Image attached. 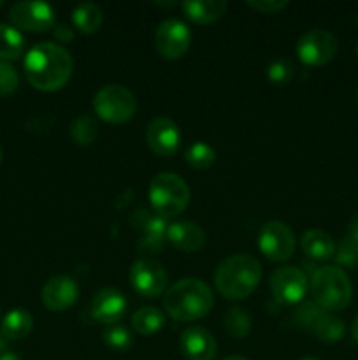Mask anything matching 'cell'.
Listing matches in <instances>:
<instances>
[{"label": "cell", "instance_id": "836d02e7", "mask_svg": "<svg viewBox=\"0 0 358 360\" xmlns=\"http://www.w3.org/2000/svg\"><path fill=\"white\" fill-rule=\"evenodd\" d=\"M246 6L251 7V9L258 11V13H265V14H274L283 11L284 7L288 6L286 0H248Z\"/></svg>", "mask_w": 358, "mask_h": 360}, {"label": "cell", "instance_id": "277c9868", "mask_svg": "<svg viewBox=\"0 0 358 360\" xmlns=\"http://www.w3.org/2000/svg\"><path fill=\"white\" fill-rule=\"evenodd\" d=\"M309 285H311L314 302L325 311H343L350 306L353 288H351L350 278L340 267H319L312 273Z\"/></svg>", "mask_w": 358, "mask_h": 360}, {"label": "cell", "instance_id": "e0dca14e", "mask_svg": "<svg viewBox=\"0 0 358 360\" xmlns=\"http://www.w3.org/2000/svg\"><path fill=\"white\" fill-rule=\"evenodd\" d=\"M90 311L97 322L114 326L125 316L126 299L116 288H102L91 299Z\"/></svg>", "mask_w": 358, "mask_h": 360}, {"label": "cell", "instance_id": "b9f144b4", "mask_svg": "<svg viewBox=\"0 0 358 360\" xmlns=\"http://www.w3.org/2000/svg\"><path fill=\"white\" fill-rule=\"evenodd\" d=\"M0 160H2V150H0Z\"/></svg>", "mask_w": 358, "mask_h": 360}, {"label": "cell", "instance_id": "44dd1931", "mask_svg": "<svg viewBox=\"0 0 358 360\" xmlns=\"http://www.w3.org/2000/svg\"><path fill=\"white\" fill-rule=\"evenodd\" d=\"M319 341H325V343H337L344 338V333H346V327H344V322L340 319H337L333 313L321 311L316 315V319L312 320V323L309 326V329Z\"/></svg>", "mask_w": 358, "mask_h": 360}, {"label": "cell", "instance_id": "ba28073f", "mask_svg": "<svg viewBox=\"0 0 358 360\" xmlns=\"http://www.w3.org/2000/svg\"><path fill=\"white\" fill-rule=\"evenodd\" d=\"M258 246L263 255L272 262H286L295 252V234L283 221H267L260 229Z\"/></svg>", "mask_w": 358, "mask_h": 360}, {"label": "cell", "instance_id": "9c48e42d", "mask_svg": "<svg viewBox=\"0 0 358 360\" xmlns=\"http://www.w3.org/2000/svg\"><path fill=\"white\" fill-rule=\"evenodd\" d=\"M337 39L323 28H314L298 39L297 55L305 65H325L337 55Z\"/></svg>", "mask_w": 358, "mask_h": 360}, {"label": "cell", "instance_id": "74e56055", "mask_svg": "<svg viewBox=\"0 0 358 360\" xmlns=\"http://www.w3.org/2000/svg\"><path fill=\"white\" fill-rule=\"evenodd\" d=\"M351 333H353L354 341L358 343V315H357V319L353 320V326H351Z\"/></svg>", "mask_w": 358, "mask_h": 360}, {"label": "cell", "instance_id": "8fae6325", "mask_svg": "<svg viewBox=\"0 0 358 360\" xmlns=\"http://www.w3.org/2000/svg\"><path fill=\"white\" fill-rule=\"evenodd\" d=\"M9 20L18 28L32 32H48L49 28L55 27L56 14L49 4L23 0L11 7Z\"/></svg>", "mask_w": 358, "mask_h": 360}, {"label": "cell", "instance_id": "30bf717a", "mask_svg": "<svg viewBox=\"0 0 358 360\" xmlns=\"http://www.w3.org/2000/svg\"><path fill=\"white\" fill-rule=\"evenodd\" d=\"M309 280L298 267H279L270 276L272 295L283 304H298L307 294Z\"/></svg>", "mask_w": 358, "mask_h": 360}, {"label": "cell", "instance_id": "9a60e30c", "mask_svg": "<svg viewBox=\"0 0 358 360\" xmlns=\"http://www.w3.org/2000/svg\"><path fill=\"white\" fill-rule=\"evenodd\" d=\"M179 350L186 360H214L218 352L216 340L204 327H188L179 338Z\"/></svg>", "mask_w": 358, "mask_h": 360}, {"label": "cell", "instance_id": "6da1fadb", "mask_svg": "<svg viewBox=\"0 0 358 360\" xmlns=\"http://www.w3.org/2000/svg\"><path fill=\"white\" fill-rule=\"evenodd\" d=\"M25 76L28 83L42 91L60 90L72 76L70 53L55 42H39L25 56Z\"/></svg>", "mask_w": 358, "mask_h": 360}, {"label": "cell", "instance_id": "7c38bea8", "mask_svg": "<svg viewBox=\"0 0 358 360\" xmlns=\"http://www.w3.org/2000/svg\"><path fill=\"white\" fill-rule=\"evenodd\" d=\"M130 283L142 297H158L167 287V271L158 260L139 259L130 269Z\"/></svg>", "mask_w": 358, "mask_h": 360}, {"label": "cell", "instance_id": "7a4b0ae2", "mask_svg": "<svg viewBox=\"0 0 358 360\" xmlns=\"http://www.w3.org/2000/svg\"><path fill=\"white\" fill-rule=\"evenodd\" d=\"M214 306V295L209 285L199 278H183L175 281L164 297V308L168 316L179 322L200 320Z\"/></svg>", "mask_w": 358, "mask_h": 360}, {"label": "cell", "instance_id": "d6986e66", "mask_svg": "<svg viewBox=\"0 0 358 360\" xmlns=\"http://www.w3.org/2000/svg\"><path fill=\"white\" fill-rule=\"evenodd\" d=\"M300 248L309 259L312 260H329L336 253V243L321 229H309L302 234Z\"/></svg>", "mask_w": 358, "mask_h": 360}, {"label": "cell", "instance_id": "484cf974", "mask_svg": "<svg viewBox=\"0 0 358 360\" xmlns=\"http://www.w3.org/2000/svg\"><path fill=\"white\" fill-rule=\"evenodd\" d=\"M225 329L234 338H246L251 333V316L242 308H230L225 313Z\"/></svg>", "mask_w": 358, "mask_h": 360}, {"label": "cell", "instance_id": "52a82bcc", "mask_svg": "<svg viewBox=\"0 0 358 360\" xmlns=\"http://www.w3.org/2000/svg\"><path fill=\"white\" fill-rule=\"evenodd\" d=\"M192 44V30L188 25L175 18L161 21L154 32V48L165 60H178Z\"/></svg>", "mask_w": 358, "mask_h": 360}, {"label": "cell", "instance_id": "1f68e13d", "mask_svg": "<svg viewBox=\"0 0 358 360\" xmlns=\"http://www.w3.org/2000/svg\"><path fill=\"white\" fill-rule=\"evenodd\" d=\"M18 84H20V76H18L16 69L0 60V97L14 94Z\"/></svg>", "mask_w": 358, "mask_h": 360}, {"label": "cell", "instance_id": "f35d334b", "mask_svg": "<svg viewBox=\"0 0 358 360\" xmlns=\"http://www.w3.org/2000/svg\"><path fill=\"white\" fill-rule=\"evenodd\" d=\"M6 352V338L0 334V354H4Z\"/></svg>", "mask_w": 358, "mask_h": 360}, {"label": "cell", "instance_id": "7bdbcfd3", "mask_svg": "<svg viewBox=\"0 0 358 360\" xmlns=\"http://www.w3.org/2000/svg\"><path fill=\"white\" fill-rule=\"evenodd\" d=\"M357 102H358V90H357Z\"/></svg>", "mask_w": 358, "mask_h": 360}, {"label": "cell", "instance_id": "d590c367", "mask_svg": "<svg viewBox=\"0 0 358 360\" xmlns=\"http://www.w3.org/2000/svg\"><path fill=\"white\" fill-rule=\"evenodd\" d=\"M347 238L358 243V214H354L347 224Z\"/></svg>", "mask_w": 358, "mask_h": 360}, {"label": "cell", "instance_id": "4fadbf2b", "mask_svg": "<svg viewBox=\"0 0 358 360\" xmlns=\"http://www.w3.org/2000/svg\"><path fill=\"white\" fill-rule=\"evenodd\" d=\"M146 141L151 151L160 157H172L181 146V130L171 118H154L146 129Z\"/></svg>", "mask_w": 358, "mask_h": 360}, {"label": "cell", "instance_id": "8d00e7d4", "mask_svg": "<svg viewBox=\"0 0 358 360\" xmlns=\"http://www.w3.org/2000/svg\"><path fill=\"white\" fill-rule=\"evenodd\" d=\"M0 360H21L20 355L13 354V352H4V354H0Z\"/></svg>", "mask_w": 358, "mask_h": 360}, {"label": "cell", "instance_id": "ab89813d", "mask_svg": "<svg viewBox=\"0 0 358 360\" xmlns=\"http://www.w3.org/2000/svg\"><path fill=\"white\" fill-rule=\"evenodd\" d=\"M223 360H249V359L241 357V355H232V357H227V359H223Z\"/></svg>", "mask_w": 358, "mask_h": 360}, {"label": "cell", "instance_id": "ee69618b", "mask_svg": "<svg viewBox=\"0 0 358 360\" xmlns=\"http://www.w3.org/2000/svg\"><path fill=\"white\" fill-rule=\"evenodd\" d=\"M357 55H358V44H357Z\"/></svg>", "mask_w": 358, "mask_h": 360}, {"label": "cell", "instance_id": "83f0119b", "mask_svg": "<svg viewBox=\"0 0 358 360\" xmlns=\"http://www.w3.org/2000/svg\"><path fill=\"white\" fill-rule=\"evenodd\" d=\"M216 160V151L206 143H195L188 148L186 151V162L192 165L193 169H199V171H206Z\"/></svg>", "mask_w": 358, "mask_h": 360}, {"label": "cell", "instance_id": "3957f363", "mask_svg": "<svg viewBox=\"0 0 358 360\" xmlns=\"http://www.w3.org/2000/svg\"><path fill=\"white\" fill-rule=\"evenodd\" d=\"M262 280V266L251 255H230L218 266L214 285L227 299H244L253 294Z\"/></svg>", "mask_w": 358, "mask_h": 360}, {"label": "cell", "instance_id": "f546056e", "mask_svg": "<svg viewBox=\"0 0 358 360\" xmlns=\"http://www.w3.org/2000/svg\"><path fill=\"white\" fill-rule=\"evenodd\" d=\"M336 257L337 264L344 267H350V269H357L358 267V243L353 241L346 236L339 241V245L336 246Z\"/></svg>", "mask_w": 358, "mask_h": 360}, {"label": "cell", "instance_id": "60d3db41", "mask_svg": "<svg viewBox=\"0 0 358 360\" xmlns=\"http://www.w3.org/2000/svg\"><path fill=\"white\" fill-rule=\"evenodd\" d=\"M300 360H318V359H314V357H304V359H300Z\"/></svg>", "mask_w": 358, "mask_h": 360}, {"label": "cell", "instance_id": "d4e9b609", "mask_svg": "<svg viewBox=\"0 0 358 360\" xmlns=\"http://www.w3.org/2000/svg\"><path fill=\"white\" fill-rule=\"evenodd\" d=\"M25 48V39L16 27L0 23V58L16 60Z\"/></svg>", "mask_w": 358, "mask_h": 360}, {"label": "cell", "instance_id": "4dcf8cb0", "mask_svg": "<svg viewBox=\"0 0 358 360\" xmlns=\"http://www.w3.org/2000/svg\"><path fill=\"white\" fill-rule=\"evenodd\" d=\"M293 70L295 67L290 60L277 58L267 69V76H269V81H272L274 84H284L293 77Z\"/></svg>", "mask_w": 358, "mask_h": 360}, {"label": "cell", "instance_id": "5bb4252c", "mask_svg": "<svg viewBox=\"0 0 358 360\" xmlns=\"http://www.w3.org/2000/svg\"><path fill=\"white\" fill-rule=\"evenodd\" d=\"M79 295V285L70 276H53L42 287L41 299L49 311H65L72 308Z\"/></svg>", "mask_w": 358, "mask_h": 360}, {"label": "cell", "instance_id": "d6a6232c", "mask_svg": "<svg viewBox=\"0 0 358 360\" xmlns=\"http://www.w3.org/2000/svg\"><path fill=\"white\" fill-rule=\"evenodd\" d=\"M321 309L323 308H319L314 301L302 302V304L297 308V311H295V322H297L300 327H304V329H309L312 320L316 319V315H318Z\"/></svg>", "mask_w": 358, "mask_h": 360}, {"label": "cell", "instance_id": "603a6c76", "mask_svg": "<svg viewBox=\"0 0 358 360\" xmlns=\"http://www.w3.org/2000/svg\"><path fill=\"white\" fill-rule=\"evenodd\" d=\"M165 326V315L154 306H144L132 315V327L142 336L157 334Z\"/></svg>", "mask_w": 358, "mask_h": 360}, {"label": "cell", "instance_id": "4316f807", "mask_svg": "<svg viewBox=\"0 0 358 360\" xmlns=\"http://www.w3.org/2000/svg\"><path fill=\"white\" fill-rule=\"evenodd\" d=\"M70 134H72V139L76 141L77 144L88 146V144H91L97 139L98 125L95 123V120L91 118V116H77L72 122V125H70Z\"/></svg>", "mask_w": 358, "mask_h": 360}, {"label": "cell", "instance_id": "f1b7e54d", "mask_svg": "<svg viewBox=\"0 0 358 360\" xmlns=\"http://www.w3.org/2000/svg\"><path fill=\"white\" fill-rule=\"evenodd\" d=\"M102 338H104V343L116 352H126L132 347V334L118 323L105 327Z\"/></svg>", "mask_w": 358, "mask_h": 360}, {"label": "cell", "instance_id": "cb8c5ba5", "mask_svg": "<svg viewBox=\"0 0 358 360\" xmlns=\"http://www.w3.org/2000/svg\"><path fill=\"white\" fill-rule=\"evenodd\" d=\"M72 21L76 28H79L83 34H95L102 27L104 21V13L100 7L93 2H84L74 9Z\"/></svg>", "mask_w": 358, "mask_h": 360}, {"label": "cell", "instance_id": "e575fe53", "mask_svg": "<svg viewBox=\"0 0 358 360\" xmlns=\"http://www.w3.org/2000/svg\"><path fill=\"white\" fill-rule=\"evenodd\" d=\"M55 37L60 42H70L74 39L72 28L67 27V25H58V27H55Z\"/></svg>", "mask_w": 358, "mask_h": 360}, {"label": "cell", "instance_id": "ac0fdd59", "mask_svg": "<svg viewBox=\"0 0 358 360\" xmlns=\"http://www.w3.org/2000/svg\"><path fill=\"white\" fill-rule=\"evenodd\" d=\"M167 241L181 252H199L206 245V232L195 221H172L167 227Z\"/></svg>", "mask_w": 358, "mask_h": 360}, {"label": "cell", "instance_id": "5b68a950", "mask_svg": "<svg viewBox=\"0 0 358 360\" xmlns=\"http://www.w3.org/2000/svg\"><path fill=\"white\" fill-rule=\"evenodd\" d=\"M150 202L161 218L178 217L190 204V188L185 179L172 172L157 174L150 183Z\"/></svg>", "mask_w": 358, "mask_h": 360}, {"label": "cell", "instance_id": "7402d4cb", "mask_svg": "<svg viewBox=\"0 0 358 360\" xmlns=\"http://www.w3.org/2000/svg\"><path fill=\"white\" fill-rule=\"evenodd\" d=\"M32 327H34V319H32L30 313L23 308H16L4 316L0 334L6 340H23V338L30 334Z\"/></svg>", "mask_w": 358, "mask_h": 360}, {"label": "cell", "instance_id": "f6af8a7d", "mask_svg": "<svg viewBox=\"0 0 358 360\" xmlns=\"http://www.w3.org/2000/svg\"><path fill=\"white\" fill-rule=\"evenodd\" d=\"M0 6H2V0H0Z\"/></svg>", "mask_w": 358, "mask_h": 360}, {"label": "cell", "instance_id": "8992f818", "mask_svg": "<svg viewBox=\"0 0 358 360\" xmlns=\"http://www.w3.org/2000/svg\"><path fill=\"white\" fill-rule=\"evenodd\" d=\"M93 109L98 118L107 123H125L135 115L137 101L128 88L121 84H107L93 97Z\"/></svg>", "mask_w": 358, "mask_h": 360}, {"label": "cell", "instance_id": "2e32d148", "mask_svg": "<svg viewBox=\"0 0 358 360\" xmlns=\"http://www.w3.org/2000/svg\"><path fill=\"white\" fill-rule=\"evenodd\" d=\"M132 221L137 229L144 232L142 239L139 241V250L142 253L160 252L167 239V220L158 217L157 213L150 214L146 210H139L132 217Z\"/></svg>", "mask_w": 358, "mask_h": 360}, {"label": "cell", "instance_id": "ffe728a7", "mask_svg": "<svg viewBox=\"0 0 358 360\" xmlns=\"http://www.w3.org/2000/svg\"><path fill=\"white\" fill-rule=\"evenodd\" d=\"M225 0H188L183 4V11L193 23L206 25L220 20L227 11Z\"/></svg>", "mask_w": 358, "mask_h": 360}]
</instances>
